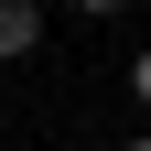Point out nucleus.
<instances>
[{"label": "nucleus", "mask_w": 151, "mask_h": 151, "mask_svg": "<svg viewBox=\"0 0 151 151\" xmlns=\"http://www.w3.org/2000/svg\"><path fill=\"white\" fill-rule=\"evenodd\" d=\"M65 11H86V22H108V11H129V0H65Z\"/></svg>", "instance_id": "obj_3"}, {"label": "nucleus", "mask_w": 151, "mask_h": 151, "mask_svg": "<svg viewBox=\"0 0 151 151\" xmlns=\"http://www.w3.org/2000/svg\"><path fill=\"white\" fill-rule=\"evenodd\" d=\"M129 151H151V129H129Z\"/></svg>", "instance_id": "obj_4"}, {"label": "nucleus", "mask_w": 151, "mask_h": 151, "mask_svg": "<svg viewBox=\"0 0 151 151\" xmlns=\"http://www.w3.org/2000/svg\"><path fill=\"white\" fill-rule=\"evenodd\" d=\"M22 54H43V11L32 0H0V65H22Z\"/></svg>", "instance_id": "obj_1"}, {"label": "nucleus", "mask_w": 151, "mask_h": 151, "mask_svg": "<svg viewBox=\"0 0 151 151\" xmlns=\"http://www.w3.org/2000/svg\"><path fill=\"white\" fill-rule=\"evenodd\" d=\"M129 97H140V108H151V43H140V54H129Z\"/></svg>", "instance_id": "obj_2"}]
</instances>
